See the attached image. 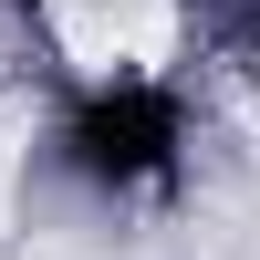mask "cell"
<instances>
[{"mask_svg":"<svg viewBox=\"0 0 260 260\" xmlns=\"http://www.w3.org/2000/svg\"><path fill=\"white\" fill-rule=\"evenodd\" d=\"M73 167L94 187H156L167 167H177V94H156V83H115V94H94L73 115Z\"/></svg>","mask_w":260,"mask_h":260,"instance_id":"1","label":"cell"}]
</instances>
